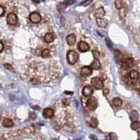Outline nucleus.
I'll return each mask as SVG.
<instances>
[{
    "label": "nucleus",
    "instance_id": "1",
    "mask_svg": "<svg viewBox=\"0 0 140 140\" xmlns=\"http://www.w3.org/2000/svg\"><path fill=\"white\" fill-rule=\"evenodd\" d=\"M67 60L69 64L74 65L79 60V55L76 51L71 50L67 54Z\"/></svg>",
    "mask_w": 140,
    "mask_h": 140
},
{
    "label": "nucleus",
    "instance_id": "2",
    "mask_svg": "<svg viewBox=\"0 0 140 140\" xmlns=\"http://www.w3.org/2000/svg\"><path fill=\"white\" fill-rule=\"evenodd\" d=\"M135 65V62H134V60L131 58H125L122 62V69L123 70H129L130 69L132 68L133 66Z\"/></svg>",
    "mask_w": 140,
    "mask_h": 140
},
{
    "label": "nucleus",
    "instance_id": "3",
    "mask_svg": "<svg viewBox=\"0 0 140 140\" xmlns=\"http://www.w3.org/2000/svg\"><path fill=\"white\" fill-rule=\"evenodd\" d=\"M86 105L88 108L91 110V111H94L95 110L97 107L98 105V102H97L96 98L95 97H90L88 100H87Z\"/></svg>",
    "mask_w": 140,
    "mask_h": 140
},
{
    "label": "nucleus",
    "instance_id": "4",
    "mask_svg": "<svg viewBox=\"0 0 140 140\" xmlns=\"http://www.w3.org/2000/svg\"><path fill=\"white\" fill-rule=\"evenodd\" d=\"M91 84L92 86L94 87L95 89L100 90L102 89L104 86V83H103L102 80L100 78L97 77H94L91 79Z\"/></svg>",
    "mask_w": 140,
    "mask_h": 140
},
{
    "label": "nucleus",
    "instance_id": "5",
    "mask_svg": "<svg viewBox=\"0 0 140 140\" xmlns=\"http://www.w3.org/2000/svg\"><path fill=\"white\" fill-rule=\"evenodd\" d=\"M6 20L8 24H9L10 25H16L18 22V17L17 16L13 13H10L8 16H7V18Z\"/></svg>",
    "mask_w": 140,
    "mask_h": 140
},
{
    "label": "nucleus",
    "instance_id": "6",
    "mask_svg": "<svg viewBox=\"0 0 140 140\" xmlns=\"http://www.w3.org/2000/svg\"><path fill=\"white\" fill-rule=\"evenodd\" d=\"M29 18H30V20L33 23H39L41 20V16L37 12L31 13L29 16Z\"/></svg>",
    "mask_w": 140,
    "mask_h": 140
},
{
    "label": "nucleus",
    "instance_id": "7",
    "mask_svg": "<svg viewBox=\"0 0 140 140\" xmlns=\"http://www.w3.org/2000/svg\"><path fill=\"white\" fill-rule=\"evenodd\" d=\"M78 49L82 52H87L88 50H89L90 49V46L88 45V43L84 41H81L79 43H78Z\"/></svg>",
    "mask_w": 140,
    "mask_h": 140
},
{
    "label": "nucleus",
    "instance_id": "8",
    "mask_svg": "<svg viewBox=\"0 0 140 140\" xmlns=\"http://www.w3.org/2000/svg\"><path fill=\"white\" fill-rule=\"evenodd\" d=\"M92 72V70L90 67H88V66L83 67L81 70V74L84 77L89 76L90 75H91Z\"/></svg>",
    "mask_w": 140,
    "mask_h": 140
},
{
    "label": "nucleus",
    "instance_id": "9",
    "mask_svg": "<svg viewBox=\"0 0 140 140\" xmlns=\"http://www.w3.org/2000/svg\"><path fill=\"white\" fill-rule=\"evenodd\" d=\"M82 93L86 97H90L93 93V89L90 86H86L82 90Z\"/></svg>",
    "mask_w": 140,
    "mask_h": 140
},
{
    "label": "nucleus",
    "instance_id": "10",
    "mask_svg": "<svg viewBox=\"0 0 140 140\" xmlns=\"http://www.w3.org/2000/svg\"><path fill=\"white\" fill-rule=\"evenodd\" d=\"M54 116L53 110L50 108L45 109L43 111V116L45 119H51Z\"/></svg>",
    "mask_w": 140,
    "mask_h": 140
},
{
    "label": "nucleus",
    "instance_id": "11",
    "mask_svg": "<svg viewBox=\"0 0 140 140\" xmlns=\"http://www.w3.org/2000/svg\"><path fill=\"white\" fill-rule=\"evenodd\" d=\"M91 67L92 70H99L101 69L102 67V65L100 62V60L98 59H95L93 60V62L91 63V65L90 66Z\"/></svg>",
    "mask_w": 140,
    "mask_h": 140
},
{
    "label": "nucleus",
    "instance_id": "12",
    "mask_svg": "<svg viewBox=\"0 0 140 140\" xmlns=\"http://www.w3.org/2000/svg\"><path fill=\"white\" fill-rule=\"evenodd\" d=\"M105 15V11L103 7H100L95 11V16L97 18H102V17Z\"/></svg>",
    "mask_w": 140,
    "mask_h": 140
},
{
    "label": "nucleus",
    "instance_id": "13",
    "mask_svg": "<svg viewBox=\"0 0 140 140\" xmlns=\"http://www.w3.org/2000/svg\"><path fill=\"white\" fill-rule=\"evenodd\" d=\"M44 41L46 43H50L53 42L55 39V36L53 33H46L44 36Z\"/></svg>",
    "mask_w": 140,
    "mask_h": 140
},
{
    "label": "nucleus",
    "instance_id": "14",
    "mask_svg": "<svg viewBox=\"0 0 140 140\" xmlns=\"http://www.w3.org/2000/svg\"><path fill=\"white\" fill-rule=\"evenodd\" d=\"M67 43L70 45V46H73L76 42V36L74 34H71L70 35H68L67 37Z\"/></svg>",
    "mask_w": 140,
    "mask_h": 140
},
{
    "label": "nucleus",
    "instance_id": "15",
    "mask_svg": "<svg viewBox=\"0 0 140 140\" xmlns=\"http://www.w3.org/2000/svg\"><path fill=\"white\" fill-rule=\"evenodd\" d=\"M2 125L4 128H10L13 126V121L10 119H5L2 121Z\"/></svg>",
    "mask_w": 140,
    "mask_h": 140
},
{
    "label": "nucleus",
    "instance_id": "16",
    "mask_svg": "<svg viewBox=\"0 0 140 140\" xmlns=\"http://www.w3.org/2000/svg\"><path fill=\"white\" fill-rule=\"evenodd\" d=\"M23 135H25L24 130H17L9 132V135L11 137H19Z\"/></svg>",
    "mask_w": 140,
    "mask_h": 140
},
{
    "label": "nucleus",
    "instance_id": "17",
    "mask_svg": "<svg viewBox=\"0 0 140 140\" xmlns=\"http://www.w3.org/2000/svg\"><path fill=\"white\" fill-rule=\"evenodd\" d=\"M96 22H97V25L101 27H107V25H108V22L107 21V20L104 18H97Z\"/></svg>",
    "mask_w": 140,
    "mask_h": 140
},
{
    "label": "nucleus",
    "instance_id": "18",
    "mask_svg": "<svg viewBox=\"0 0 140 140\" xmlns=\"http://www.w3.org/2000/svg\"><path fill=\"white\" fill-rule=\"evenodd\" d=\"M41 56L44 58V59H47L50 56V50L49 49H44L41 50Z\"/></svg>",
    "mask_w": 140,
    "mask_h": 140
},
{
    "label": "nucleus",
    "instance_id": "19",
    "mask_svg": "<svg viewBox=\"0 0 140 140\" xmlns=\"http://www.w3.org/2000/svg\"><path fill=\"white\" fill-rule=\"evenodd\" d=\"M112 104L116 107H121L123 102L119 97H114L112 100Z\"/></svg>",
    "mask_w": 140,
    "mask_h": 140
},
{
    "label": "nucleus",
    "instance_id": "20",
    "mask_svg": "<svg viewBox=\"0 0 140 140\" xmlns=\"http://www.w3.org/2000/svg\"><path fill=\"white\" fill-rule=\"evenodd\" d=\"M131 129L132 130H137L140 129V121H135L131 124Z\"/></svg>",
    "mask_w": 140,
    "mask_h": 140
},
{
    "label": "nucleus",
    "instance_id": "21",
    "mask_svg": "<svg viewBox=\"0 0 140 140\" xmlns=\"http://www.w3.org/2000/svg\"><path fill=\"white\" fill-rule=\"evenodd\" d=\"M89 124H90V125L91 127H92V128H96L97 126V125H98V121H97V119H95V118H94V117L91 118L90 120Z\"/></svg>",
    "mask_w": 140,
    "mask_h": 140
},
{
    "label": "nucleus",
    "instance_id": "22",
    "mask_svg": "<svg viewBox=\"0 0 140 140\" xmlns=\"http://www.w3.org/2000/svg\"><path fill=\"white\" fill-rule=\"evenodd\" d=\"M115 5H116V9H121L122 8H123V1H115Z\"/></svg>",
    "mask_w": 140,
    "mask_h": 140
},
{
    "label": "nucleus",
    "instance_id": "23",
    "mask_svg": "<svg viewBox=\"0 0 140 140\" xmlns=\"http://www.w3.org/2000/svg\"><path fill=\"white\" fill-rule=\"evenodd\" d=\"M92 55H93L95 59H98V58L100 57V53L97 50H92Z\"/></svg>",
    "mask_w": 140,
    "mask_h": 140
},
{
    "label": "nucleus",
    "instance_id": "24",
    "mask_svg": "<svg viewBox=\"0 0 140 140\" xmlns=\"http://www.w3.org/2000/svg\"><path fill=\"white\" fill-rule=\"evenodd\" d=\"M109 137L111 140H117V136L114 133H110L109 134Z\"/></svg>",
    "mask_w": 140,
    "mask_h": 140
},
{
    "label": "nucleus",
    "instance_id": "25",
    "mask_svg": "<svg viewBox=\"0 0 140 140\" xmlns=\"http://www.w3.org/2000/svg\"><path fill=\"white\" fill-rule=\"evenodd\" d=\"M120 16L122 17H125V14H126V11H125V10L123 8H122L121 9H120Z\"/></svg>",
    "mask_w": 140,
    "mask_h": 140
},
{
    "label": "nucleus",
    "instance_id": "26",
    "mask_svg": "<svg viewBox=\"0 0 140 140\" xmlns=\"http://www.w3.org/2000/svg\"><path fill=\"white\" fill-rule=\"evenodd\" d=\"M4 13V8L3 6L1 5L0 6V16H3Z\"/></svg>",
    "mask_w": 140,
    "mask_h": 140
},
{
    "label": "nucleus",
    "instance_id": "27",
    "mask_svg": "<svg viewBox=\"0 0 140 140\" xmlns=\"http://www.w3.org/2000/svg\"><path fill=\"white\" fill-rule=\"evenodd\" d=\"M109 90L107 89V88H105V89H104L103 90V93H104V95H107L108 94H109Z\"/></svg>",
    "mask_w": 140,
    "mask_h": 140
},
{
    "label": "nucleus",
    "instance_id": "28",
    "mask_svg": "<svg viewBox=\"0 0 140 140\" xmlns=\"http://www.w3.org/2000/svg\"><path fill=\"white\" fill-rule=\"evenodd\" d=\"M0 46H1V49H0V52L1 53L3 51V49H4V44L2 43V41L0 42Z\"/></svg>",
    "mask_w": 140,
    "mask_h": 140
},
{
    "label": "nucleus",
    "instance_id": "29",
    "mask_svg": "<svg viewBox=\"0 0 140 140\" xmlns=\"http://www.w3.org/2000/svg\"><path fill=\"white\" fill-rule=\"evenodd\" d=\"M137 140H140V137L139 136V137H138V139H137Z\"/></svg>",
    "mask_w": 140,
    "mask_h": 140
},
{
    "label": "nucleus",
    "instance_id": "30",
    "mask_svg": "<svg viewBox=\"0 0 140 140\" xmlns=\"http://www.w3.org/2000/svg\"><path fill=\"white\" fill-rule=\"evenodd\" d=\"M138 134H139V136H140V132H138Z\"/></svg>",
    "mask_w": 140,
    "mask_h": 140
},
{
    "label": "nucleus",
    "instance_id": "31",
    "mask_svg": "<svg viewBox=\"0 0 140 140\" xmlns=\"http://www.w3.org/2000/svg\"><path fill=\"white\" fill-rule=\"evenodd\" d=\"M1 140H4V139H1Z\"/></svg>",
    "mask_w": 140,
    "mask_h": 140
}]
</instances>
